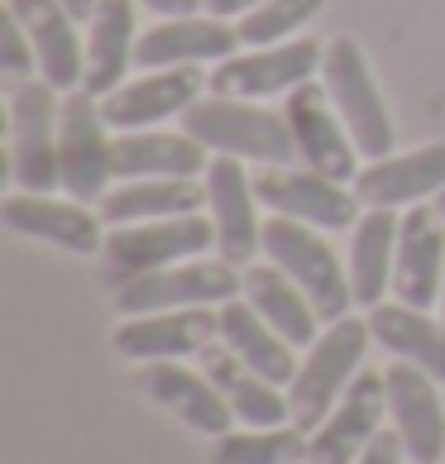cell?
Returning a JSON list of instances; mask_svg holds the SVG:
<instances>
[{"label": "cell", "instance_id": "cell-33", "mask_svg": "<svg viewBox=\"0 0 445 464\" xmlns=\"http://www.w3.org/2000/svg\"><path fill=\"white\" fill-rule=\"evenodd\" d=\"M34 67H39V53H34L29 29L15 20V14H5V29H0V72H5V82H15V87H24Z\"/></svg>", "mask_w": 445, "mask_h": 464}, {"label": "cell", "instance_id": "cell-4", "mask_svg": "<svg viewBox=\"0 0 445 464\" xmlns=\"http://www.w3.org/2000/svg\"><path fill=\"white\" fill-rule=\"evenodd\" d=\"M207 245H216V220H201V216H168V220H140V226H115V235H106V283L125 287L134 278H144V273L197 259Z\"/></svg>", "mask_w": 445, "mask_h": 464}, {"label": "cell", "instance_id": "cell-5", "mask_svg": "<svg viewBox=\"0 0 445 464\" xmlns=\"http://www.w3.org/2000/svg\"><path fill=\"white\" fill-rule=\"evenodd\" d=\"M321 82H326V96L335 115L345 120L354 149L364 159H388L392 149V120H388V106L379 87L369 77V63L359 53L354 39H331L326 44V63H321Z\"/></svg>", "mask_w": 445, "mask_h": 464}, {"label": "cell", "instance_id": "cell-36", "mask_svg": "<svg viewBox=\"0 0 445 464\" xmlns=\"http://www.w3.org/2000/svg\"><path fill=\"white\" fill-rule=\"evenodd\" d=\"M211 14H239V10H259L264 0H201Z\"/></svg>", "mask_w": 445, "mask_h": 464}, {"label": "cell", "instance_id": "cell-18", "mask_svg": "<svg viewBox=\"0 0 445 464\" xmlns=\"http://www.w3.org/2000/svg\"><path fill=\"white\" fill-rule=\"evenodd\" d=\"M10 14L29 29L44 82H53V87L87 82V48L77 44L73 10L63 0H10Z\"/></svg>", "mask_w": 445, "mask_h": 464}, {"label": "cell", "instance_id": "cell-30", "mask_svg": "<svg viewBox=\"0 0 445 464\" xmlns=\"http://www.w3.org/2000/svg\"><path fill=\"white\" fill-rule=\"evenodd\" d=\"M398 235H402V220L388 206H373L354 226V245H350L354 302H364V306L383 302V287L392 283V264H398Z\"/></svg>", "mask_w": 445, "mask_h": 464}, {"label": "cell", "instance_id": "cell-13", "mask_svg": "<svg viewBox=\"0 0 445 464\" xmlns=\"http://www.w3.org/2000/svg\"><path fill=\"white\" fill-rule=\"evenodd\" d=\"M254 197H259L273 216H293L306 220V226H326V230H345L354 226V211H359V197L345 192V182H331L302 168V173H283V168H264L254 178Z\"/></svg>", "mask_w": 445, "mask_h": 464}, {"label": "cell", "instance_id": "cell-20", "mask_svg": "<svg viewBox=\"0 0 445 464\" xmlns=\"http://www.w3.org/2000/svg\"><path fill=\"white\" fill-rule=\"evenodd\" d=\"M5 226L20 230V235H34V239H48V245H58L67 254H96L106 249V235H101V226L106 220L82 211V201H48V197H10L5 201Z\"/></svg>", "mask_w": 445, "mask_h": 464}, {"label": "cell", "instance_id": "cell-31", "mask_svg": "<svg viewBox=\"0 0 445 464\" xmlns=\"http://www.w3.org/2000/svg\"><path fill=\"white\" fill-rule=\"evenodd\" d=\"M216 464H297L306 459V431L297 426H259L245 436H220Z\"/></svg>", "mask_w": 445, "mask_h": 464}, {"label": "cell", "instance_id": "cell-37", "mask_svg": "<svg viewBox=\"0 0 445 464\" xmlns=\"http://www.w3.org/2000/svg\"><path fill=\"white\" fill-rule=\"evenodd\" d=\"M67 10H73V20H92L96 14V0H63Z\"/></svg>", "mask_w": 445, "mask_h": 464}, {"label": "cell", "instance_id": "cell-32", "mask_svg": "<svg viewBox=\"0 0 445 464\" xmlns=\"http://www.w3.org/2000/svg\"><path fill=\"white\" fill-rule=\"evenodd\" d=\"M326 0H264L259 10H249L239 20V39L245 44H278L287 34H297Z\"/></svg>", "mask_w": 445, "mask_h": 464}, {"label": "cell", "instance_id": "cell-38", "mask_svg": "<svg viewBox=\"0 0 445 464\" xmlns=\"http://www.w3.org/2000/svg\"><path fill=\"white\" fill-rule=\"evenodd\" d=\"M436 216L445 220V187H440V197H436Z\"/></svg>", "mask_w": 445, "mask_h": 464}, {"label": "cell", "instance_id": "cell-26", "mask_svg": "<svg viewBox=\"0 0 445 464\" xmlns=\"http://www.w3.org/2000/svg\"><path fill=\"white\" fill-rule=\"evenodd\" d=\"M220 340H226L254 373H264L268 383H293L297 378L293 345L259 316L254 302H220Z\"/></svg>", "mask_w": 445, "mask_h": 464}, {"label": "cell", "instance_id": "cell-9", "mask_svg": "<svg viewBox=\"0 0 445 464\" xmlns=\"http://www.w3.org/2000/svg\"><path fill=\"white\" fill-rule=\"evenodd\" d=\"M383 402H388L383 373H354L345 398L335 402V411L306 440V464H354L369 450V440L379 436Z\"/></svg>", "mask_w": 445, "mask_h": 464}, {"label": "cell", "instance_id": "cell-8", "mask_svg": "<svg viewBox=\"0 0 445 464\" xmlns=\"http://www.w3.org/2000/svg\"><path fill=\"white\" fill-rule=\"evenodd\" d=\"M239 283L245 278H239L235 264H226V259H216V264H173V268L144 273V278L115 287V306L130 312V316L211 306V302H235Z\"/></svg>", "mask_w": 445, "mask_h": 464}, {"label": "cell", "instance_id": "cell-35", "mask_svg": "<svg viewBox=\"0 0 445 464\" xmlns=\"http://www.w3.org/2000/svg\"><path fill=\"white\" fill-rule=\"evenodd\" d=\"M140 5H149V10H159V14H173V20H182V14H192L201 0H140Z\"/></svg>", "mask_w": 445, "mask_h": 464}, {"label": "cell", "instance_id": "cell-27", "mask_svg": "<svg viewBox=\"0 0 445 464\" xmlns=\"http://www.w3.org/2000/svg\"><path fill=\"white\" fill-rule=\"evenodd\" d=\"M369 331L383 350H392L398 359H407V364H417L445 383V325L440 321H431L407 302L398 306L379 302V306H369Z\"/></svg>", "mask_w": 445, "mask_h": 464}, {"label": "cell", "instance_id": "cell-1", "mask_svg": "<svg viewBox=\"0 0 445 464\" xmlns=\"http://www.w3.org/2000/svg\"><path fill=\"white\" fill-rule=\"evenodd\" d=\"M182 130L197 144L230 153V159H264L273 168L297 159V140H293L287 115H268V111L249 106V101H235V96H211V101L187 106Z\"/></svg>", "mask_w": 445, "mask_h": 464}, {"label": "cell", "instance_id": "cell-24", "mask_svg": "<svg viewBox=\"0 0 445 464\" xmlns=\"http://www.w3.org/2000/svg\"><path fill=\"white\" fill-rule=\"evenodd\" d=\"M201 201L211 197L197 187V178H134L101 197V220L106 226H140V220L197 216Z\"/></svg>", "mask_w": 445, "mask_h": 464}, {"label": "cell", "instance_id": "cell-2", "mask_svg": "<svg viewBox=\"0 0 445 464\" xmlns=\"http://www.w3.org/2000/svg\"><path fill=\"white\" fill-rule=\"evenodd\" d=\"M264 249H268V264H278L287 278L312 297L321 321H345L350 302H354V283H350V273L340 268L335 249L326 239L306 230V220L268 216L264 220Z\"/></svg>", "mask_w": 445, "mask_h": 464}, {"label": "cell", "instance_id": "cell-14", "mask_svg": "<svg viewBox=\"0 0 445 464\" xmlns=\"http://www.w3.org/2000/svg\"><path fill=\"white\" fill-rule=\"evenodd\" d=\"M220 335V312L207 306H182V312H153V316H134L115 331V350L125 359H182V354H201Z\"/></svg>", "mask_w": 445, "mask_h": 464}, {"label": "cell", "instance_id": "cell-23", "mask_svg": "<svg viewBox=\"0 0 445 464\" xmlns=\"http://www.w3.org/2000/svg\"><path fill=\"white\" fill-rule=\"evenodd\" d=\"M201 373L226 392V402L235 407L239 421H249V426H283L287 417H293V402L278 392V383H268L264 373H254L230 345H207V350H201Z\"/></svg>", "mask_w": 445, "mask_h": 464}, {"label": "cell", "instance_id": "cell-19", "mask_svg": "<svg viewBox=\"0 0 445 464\" xmlns=\"http://www.w3.org/2000/svg\"><path fill=\"white\" fill-rule=\"evenodd\" d=\"M392 287H398V302L417 306V312H426L445 287V235H440V226L431 220L426 206H412V211L402 216Z\"/></svg>", "mask_w": 445, "mask_h": 464}, {"label": "cell", "instance_id": "cell-15", "mask_svg": "<svg viewBox=\"0 0 445 464\" xmlns=\"http://www.w3.org/2000/svg\"><path fill=\"white\" fill-rule=\"evenodd\" d=\"M140 388L149 392L153 402H163L168 411H178L192 431L230 436L235 407L226 402V392H220L207 373H192V369L173 364V359H153V364L140 369Z\"/></svg>", "mask_w": 445, "mask_h": 464}, {"label": "cell", "instance_id": "cell-39", "mask_svg": "<svg viewBox=\"0 0 445 464\" xmlns=\"http://www.w3.org/2000/svg\"><path fill=\"white\" fill-rule=\"evenodd\" d=\"M440 306H445V287H440Z\"/></svg>", "mask_w": 445, "mask_h": 464}, {"label": "cell", "instance_id": "cell-29", "mask_svg": "<svg viewBox=\"0 0 445 464\" xmlns=\"http://www.w3.org/2000/svg\"><path fill=\"white\" fill-rule=\"evenodd\" d=\"M245 297L259 306V316L278 331L287 345H316V306H312V297L287 278V273L278 268V264H264V268H249L245 273Z\"/></svg>", "mask_w": 445, "mask_h": 464}, {"label": "cell", "instance_id": "cell-25", "mask_svg": "<svg viewBox=\"0 0 445 464\" xmlns=\"http://www.w3.org/2000/svg\"><path fill=\"white\" fill-rule=\"evenodd\" d=\"M207 163V144H197L192 134H144L125 130L115 140V178H197Z\"/></svg>", "mask_w": 445, "mask_h": 464}, {"label": "cell", "instance_id": "cell-22", "mask_svg": "<svg viewBox=\"0 0 445 464\" xmlns=\"http://www.w3.org/2000/svg\"><path fill=\"white\" fill-rule=\"evenodd\" d=\"M245 44L239 29L220 24V20H168L159 29H149L140 44H134V63L159 72V67H192V63H211V58H230V48Z\"/></svg>", "mask_w": 445, "mask_h": 464}, {"label": "cell", "instance_id": "cell-28", "mask_svg": "<svg viewBox=\"0 0 445 464\" xmlns=\"http://www.w3.org/2000/svg\"><path fill=\"white\" fill-rule=\"evenodd\" d=\"M134 63V5L130 0H96L92 39H87V87L92 96H111Z\"/></svg>", "mask_w": 445, "mask_h": 464}, {"label": "cell", "instance_id": "cell-21", "mask_svg": "<svg viewBox=\"0 0 445 464\" xmlns=\"http://www.w3.org/2000/svg\"><path fill=\"white\" fill-rule=\"evenodd\" d=\"M445 187V144H426L402 159H373L354 178V197L364 206H412Z\"/></svg>", "mask_w": 445, "mask_h": 464}, {"label": "cell", "instance_id": "cell-10", "mask_svg": "<svg viewBox=\"0 0 445 464\" xmlns=\"http://www.w3.org/2000/svg\"><path fill=\"white\" fill-rule=\"evenodd\" d=\"M321 63H326V48L312 39L278 44V48H259V53H245V58H226L207 87L216 96H235V101L278 96V92H297L302 82H312Z\"/></svg>", "mask_w": 445, "mask_h": 464}, {"label": "cell", "instance_id": "cell-12", "mask_svg": "<svg viewBox=\"0 0 445 464\" xmlns=\"http://www.w3.org/2000/svg\"><path fill=\"white\" fill-rule=\"evenodd\" d=\"M388 411H392V431L402 436L407 459L412 464H436L445 459V402L436 398L431 373L398 359L388 373Z\"/></svg>", "mask_w": 445, "mask_h": 464}, {"label": "cell", "instance_id": "cell-3", "mask_svg": "<svg viewBox=\"0 0 445 464\" xmlns=\"http://www.w3.org/2000/svg\"><path fill=\"white\" fill-rule=\"evenodd\" d=\"M369 335H373L369 321L345 316V321H331V331L306 350V364L297 369L293 392H287L297 431H316V426L335 411V402L345 398V388L354 383V369H359V359H364Z\"/></svg>", "mask_w": 445, "mask_h": 464}, {"label": "cell", "instance_id": "cell-16", "mask_svg": "<svg viewBox=\"0 0 445 464\" xmlns=\"http://www.w3.org/2000/svg\"><path fill=\"white\" fill-rule=\"evenodd\" d=\"M207 197H211V216H216V245L226 264H249L254 249L264 245V226L254 220V182L245 178L230 153L211 159L207 168Z\"/></svg>", "mask_w": 445, "mask_h": 464}, {"label": "cell", "instance_id": "cell-6", "mask_svg": "<svg viewBox=\"0 0 445 464\" xmlns=\"http://www.w3.org/2000/svg\"><path fill=\"white\" fill-rule=\"evenodd\" d=\"M106 111L96 106V96L82 87L63 101L58 111V168L63 187L77 201H101L115 178V144L106 140Z\"/></svg>", "mask_w": 445, "mask_h": 464}, {"label": "cell", "instance_id": "cell-11", "mask_svg": "<svg viewBox=\"0 0 445 464\" xmlns=\"http://www.w3.org/2000/svg\"><path fill=\"white\" fill-rule=\"evenodd\" d=\"M287 125H293L297 140V159H306V168L331 182H350L354 173V140H345V125L331 106L326 87L316 82H302L297 92H287Z\"/></svg>", "mask_w": 445, "mask_h": 464}, {"label": "cell", "instance_id": "cell-34", "mask_svg": "<svg viewBox=\"0 0 445 464\" xmlns=\"http://www.w3.org/2000/svg\"><path fill=\"white\" fill-rule=\"evenodd\" d=\"M402 455H407L402 436H398V431H379V436L369 440V450L359 455L354 464H402Z\"/></svg>", "mask_w": 445, "mask_h": 464}, {"label": "cell", "instance_id": "cell-17", "mask_svg": "<svg viewBox=\"0 0 445 464\" xmlns=\"http://www.w3.org/2000/svg\"><path fill=\"white\" fill-rule=\"evenodd\" d=\"M201 77L197 63L192 67H159V72H149L144 82H130V87H115L106 101H101V111H106V125L111 130H144L153 120H168L187 106H197V92H201Z\"/></svg>", "mask_w": 445, "mask_h": 464}, {"label": "cell", "instance_id": "cell-7", "mask_svg": "<svg viewBox=\"0 0 445 464\" xmlns=\"http://www.w3.org/2000/svg\"><path fill=\"white\" fill-rule=\"evenodd\" d=\"M10 173L34 197L63 187L53 82H24L10 96Z\"/></svg>", "mask_w": 445, "mask_h": 464}]
</instances>
